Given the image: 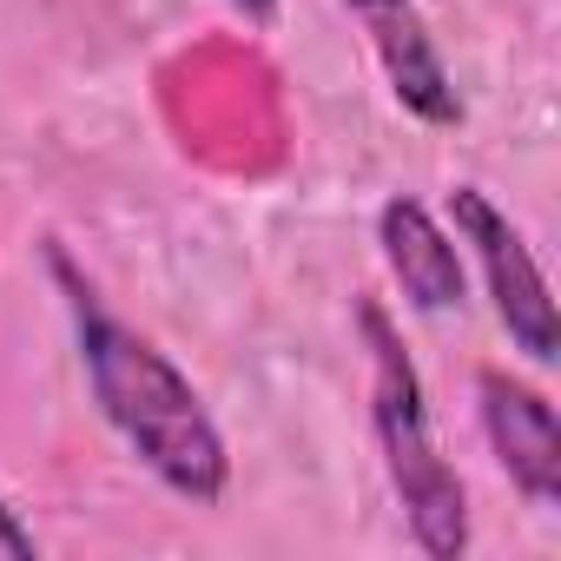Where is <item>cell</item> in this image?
<instances>
[{
	"label": "cell",
	"instance_id": "1",
	"mask_svg": "<svg viewBox=\"0 0 561 561\" xmlns=\"http://www.w3.org/2000/svg\"><path fill=\"white\" fill-rule=\"evenodd\" d=\"M47 271L67 298L73 318V344H80V370L87 390L100 403V416L119 430V443L192 508H211L231 482V456L225 436L205 410V397L192 390V377L126 318L106 311V298L87 285V271L67 257V244H47Z\"/></svg>",
	"mask_w": 561,
	"mask_h": 561
},
{
	"label": "cell",
	"instance_id": "2",
	"mask_svg": "<svg viewBox=\"0 0 561 561\" xmlns=\"http://www.w3.org/2000/svg\"><path fill=\"white\" fill-rule=\"evenodd\" d=\"M357 331L370 344V430H377L390 495L410 522V541L430 561H462L469 554V489L449 469V456L436 449L416 357L403 351V337L377 298H357Z\"/></svg>",
	"mask_w": 561,
	"mask_h": 561
},
{
	"label": "cell",
	"instance_id": "3",
	"mask_svg": "<svg viewBox=\"0 0 561 561\" xmlns=\"http://www.w3.org/2000/svg\"><path fill=\"white\" fill-rule=\"evenodd\" d=\"M449 225H456V238L476 251V264L489 277L495 324L508 331V344L528 364H554L561 357V318H554V298H548V277H541L528 238L508 225V211L482 185H456L449 192Z\"/></svg>",
	"mask_w": 561,
	"mask_h": 561
},
{
	"label": "cell",
	"instance_id": "4",
	"mask_svg": "<svg viewBox=\"0 0 561 561\" xmlns=\"http://www.w3.org/2000/svg\"><path fill=\"white\" fill-rule=\"evenodd\" d=\"M476 403H482V436H489L502 476L522 489V502L561 508V423H554V403L535 383L508 377V370H482Z\"/></svg>",
	"mask_w": 561,
	"mask_h": 561
},
{
	"label": "cell",
	"instance_id": "5",
	"mask_svg": "<svg viewBox=\"0 0 561 561\" xmlns=\"http://www.w3.org/2000/svg\"><path fill=\"white\" fill-rule=\"evenodd\" d=\"M351 21L370 34V54L397 93V106L423 126H462V93H456V73L443 67L430 27H423V8L416 0H344Z\"/></svg>",
	"mask_w": 561,
	"mask_h": 561
},
{
	"label": "cell",
	"instance_id": "6",
	"mask_svg": "<svg viewBox=\"0 0 561 561\" xmlns=\"http://www.w3.org/2000/svg\"><path fill=\"white\" fill-rule=\"evenodd\" d=\"M377 244H383V264L403 285V298L430 318L443 311H462V251L456 238L430 218V205L416 198H383L377 211Z\"/></svg>",
	"mask_w": 561,
	"mask_h": 561
},
{
	"label": "cell",
	"instance_id": "7",
	"mask_svg": "<svg viewBox=\"0 0 561 561\" xmlns=\"http://www.w3.org/2000/svg\"><path fill=\"white\" fill-rule=\"evenodd\" d=\"M41 554V541H34V528L8 508V495H0V561H34Z\"/></svg>",
	"mask_w": 561,
	"mask_h": 561
},
{
	"label": "cell",
	"instance_id": "8",
	"mask_svg": "<svg viewBox=\"0 0 561 561\" xmlns=\"http://www.w3.org/2000/svg\"><path fill=\"white\" fill-rule=\"evenodd\" d=\"M225 8H238L244 21H257V27H271L277 21V0H225Z\"/></svg>",
	"mask_w": 561,
	"mask_h": 561
}]
</instances>
